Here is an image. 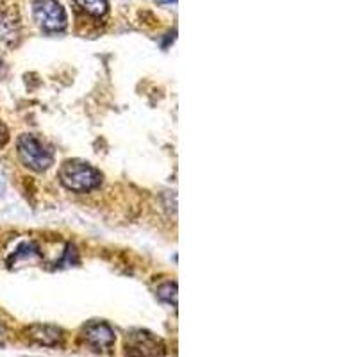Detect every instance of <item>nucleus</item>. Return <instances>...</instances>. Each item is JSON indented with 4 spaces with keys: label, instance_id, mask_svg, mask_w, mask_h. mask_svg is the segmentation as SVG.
<instances>
[{
    "label": "nucleus",
    "instance_id": "nucleus-8",
    "mask_svg": "<svg viewBox=\"0 0 357 357\" xmlns=\"http://www.w3.org/2000/svg\"><path fill=\"white\" fill-rule=\"evenodd\" d=\"M73 2L89 17L100 18L107 13V0H73Z\"/></svg>",
    "mask_w": 357,
    "mask_h": 357
},
{
    "label": "nucleus",
    "instance_id": "nucleus-7",
    "mask_svg": "<svg viewBox=\"0 0 357 357\" xmlns=\"http://www.w3.org/2000/svg\"><path fill=\"white\" fill-rule=\"evenodd\" d=\"M20 38V22L13 13H0V41L15 45Z\"/></svg>",
    "mask_w": 357,
    "mask_h": 357
},
{
    "label": "nucleus",
    "instance_id": "nucleus-14",
    "mask_svg": "<svg viewBox=\"0 0 357 357\" xmlns=\"http://www.w3.org/2000/svg\"><path fill=\"white\" fill-rule=\"evenodd\" d=\"M0 73H2V61H0Z\"/></svg>",
    "mask_w": 357,
    "mask_h": 357
},
{
    "label": "nucleus",
    "instance_id": "nucleus-11",
    "mask_svg": "<svg viewBox=\"0 0 357 357\" xmlns=\"http://www.w3.org/2000/svg\"><path fill=\"white\" fill-rule=\"evenodd\" d=\"M6 142H8V129L0 123V146L4 145Z\"/></svg>",
    "mask_w": 357,
    "mask_h": 357
},
{
    "label": "nucleus",
    "instance_id": "nucleus-5",
    "mask_svg": "<svg viewBox=\"0 0 357 357\" xmlns=\"http://www.w3.org/2000/svg\"><path fill=\"white\" fill-rule=\"evenodd\" d=\"M82 340L95 352H104V350H109L114 345L116 336H114V331L106 321H89L82 329Z\"/></svg>",
    "mask_w": 357,
    "mask_h": 357
},
{
    "label": "nucleus",
    "instance_id": "nucleus-1",
    "mask_svg": "<svg viewBox=\"0 0 357 357\" xmlns=\"http://www.w3.org/2000/svg\"><path fill=\"white\" fill-rule=\"evenodd\" d=\"M63 186L75 193H88L102 184V174L95 167L82 161H66L59 170Z\"/></svg>",
    "mask_w": 357,
    "mask_h": 357
},
{
    "label": "nucleus",
    "instance_id": "nucleus-10",
    "mask_svg": "<svg viewBox=\"0 0 357 357\" xmlns=\"http://www.w3.org/2000/svg\"><path fill=\"white\" fill-rule=\"evenodd\" d=\"M6 341H8V331L2 324H0V349L6 345Z\"/></svg>",
    "mask_w": 357,
    "mask_h": 357
},
{
    "label": "nucleus",
    "instance_id": "nucleus-6",
    "mask_svg": "<svg viewBox=\"0 0 357 357\" xmlns=\"http://www.w3.org/2000/svg\"><path fill=\"white\" fill-rule=\"evenodd\" d=\"M27 337L41 347H61L65 341V333L54 325H31L27 329Z\"/></svg>",
    "mask_w": 357,
    "mask_h": 357
},
{
    "label": "nucleus",
    "instance_id": "nucleus-3",
    "mask_svg": "<svg viewBox=\"0 0 357 357\" xmlns=\"http://www.w3.org/2000/svg\"><path fill=\"white\" fill-rule=\"evenodd\" d=\"M165 352L167 347L162 340L151 331L134 329L127 334L126 354L129 357H162Z\"/></svg>",
    "mask_w": 357,
    "mask_h": 357
},
{
    "label": "nucleus",
    "instance_id": "nucleus-9",
    "mask_svg": "<svg viewBox=\"0 0 357 357\" xmlns=\"http://www.w3.org/2000/svg\"><path fill=\"white\" fill-rule=\"evenodd\" d=\"M158 298L167 304H172L175 307L177 305V284L175 282H167V284L159 286Z\"/></svg>",
    "mask_w": 357,
    "mask_h": 357
},
{
    "label": "nucleus",
    "instance_id": "nucleus-2",
    "mask_svg": "<svg viewBox=\"0 0 357 357\" xmlns=\"http://www.w3.org/2000/svg\"><path fill=\"white\" fill-rule=\"evenodd\" d=\"M18 155L25 167L34 172H43L54 162V154L49 146L33 134H24L17 143Z\"/></svg>",
    "mask_w": 357,
    "mask_h": 357
},
{
    "label": "nucleus",
    "instance_id": "nucleus-4",
    "mask_svg": "<svg viewBox=\"0 0 357 357\" xmlns=\"http://www.w3.org/2000/svg\"><path fill=\"white\" fill-rule=\"evenodd\" d=\"M34 20L43 31L57 33L66 27V11L57 0H34Z\"/></svg>",
    "mask_w": 357,
    "mask_h": 357
},
{
    "label": "nucleus",
    "instance_id": "nucleus-12",
    "mask_svg": "<svg viewBox=\"0 0 357 357\" xmlns=\"http://www.w3.org/2000/svg\"><path fill=\"white\" fill-rule=\"evenodd\" d=\"M159 4H170V2H175V0H158Z\"/></svg>",
    "mask_w": 357,
    "mask_h": 357
},
{
    "label": "nucleus",
    "instance_id": "nucleus-13",
    "mask_svg": "<svg viewBox=\"0 0 357 357\" xmlns=\"http://www.w3.org/2000/svg\"><path fill=\"white\" fill-rule=\"evenodd\" d=\"M2 190H4V184H2V181H0V193H2Z\"/></svg>",
    "mask_w": 357,
    "mask_h": 357
}]
</instances>
